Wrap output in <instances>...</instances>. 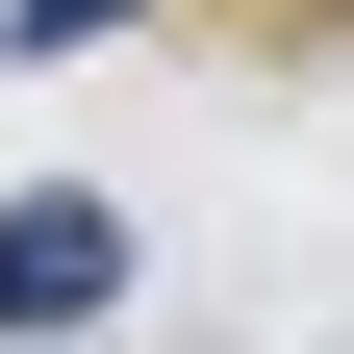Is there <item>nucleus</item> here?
<instances>
[{
    "label": "nucleus",
    "instance_id": "1",
    "mask_svg": "<svg viewBox=\"0 0 354 354\" xmlns=\"http://www.w3.org/2000/svg\"><path fill=\"white\" fill-rule=\"evenodd\" d=\"M127 304V203L102 177H26V203H0V354H76Z\"/></svg>",
    "mask_w": 354,
    "mask_h": 354
},
{
    "label": "nucleus",
    "instance_id": "2",
    "mask_svg": "<svg viewBox=\"0 0 354 354\" xmlns=\"http://www.w3.org/2000/svg\"><path fill=\"white\" fill-rule=\"evenodd\" d=\"M0 26H26V51H102V26H152V0H0Z\"/></svg>",
    "mask_w": 354,
    "mask_h": 354
}]
</instances>
